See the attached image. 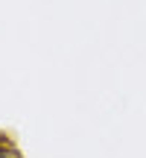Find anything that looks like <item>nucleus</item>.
<instances>
[{
	"instance_id": "f257e3e1",
	"label": "nucleus",
	"mask_w": 146,
	"mask_h": 158,
	"mask_svg": "<svg viewBox=\"0 0 146 158\" xmlns=\"http://www.w3.org/2000/svg\"><path fill=\"white\" fill-rule=\"evenodd\" d=\"M0 158H26L12 129H0Z\"/></svg>"
}]
</instances>
